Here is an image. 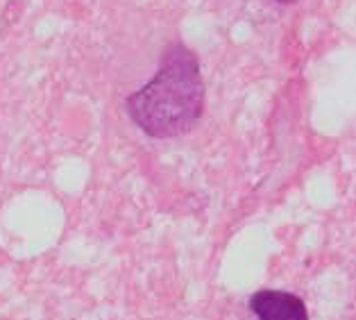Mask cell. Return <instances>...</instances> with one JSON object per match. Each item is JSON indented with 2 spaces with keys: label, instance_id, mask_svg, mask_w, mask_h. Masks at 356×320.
<instances>
[{
  "label": "cell",
  "instance_id": "6da1fadb",
  "mask_svg": "<svg viewBox=\"0 0 356 320\" xmlns=\"http://www.w3.org/2000/svg\"><path fill=\"white\" fill-rule=\"evenodd\" d=\"M125 111L150 139L188 134L204 111V82L193 50L179 39L170 41L154 75L125 98Z\"/></svg>",
  "mask_w": 356,
  "mask_h": 320
},
{
  "label": "cell",
  "instance_id": "7a4b0ae2",
  "mask_svg": "<svg viewBox=\"0 0 356 320\" xmlns=\"http://www.w3.org/2000/svg\"><path fill=\"white\" fill-rule=\"evenodd\" d=\"M257 320H309V311L300 296L289 291L261 289L250 298Z\"/></svg>",
  "mask_w": 356,
  "mask_h": 320
},
{
  "label": "cell",
  "instance_id": "3957f363",
  "mask_svg": "<svg viewBox=\"0 0 356 320\" xmlns=\"http://www.w3.org/2000/svg\"><path fill=\"white\" fill-rule=\"evenodd\" d=\"M275 3H277V5H295L298 0H275Z\"/></svg>",
  "mask_w": 356,
  "mask_h": 320
}]
</instances>
